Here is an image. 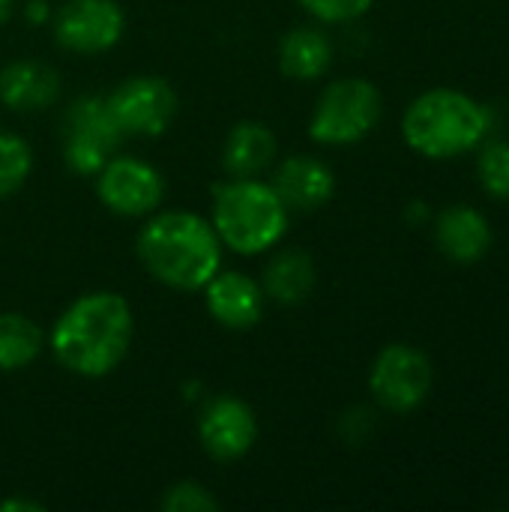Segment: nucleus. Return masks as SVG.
<instances>
[{
    "mask_svg": "<svg viewBox=\"0 0 509 512\" xmlns=\"http://www.w3.org/2000/svg\"><path fill=\"white\" fill-rule=\"evenodd\" d=\"M132 306L117 291H90L69 303L48 333L54 360L78 378H105L129 354Z\"/></svg>",
    "mask_w": 509,
    "mask_h": 512,
    "instance_id": "1",
    "label": "nucleus"
},
{
    "mask_svg": "<svg viewBox=\"0 0 509 512\" xmlns=\"http://www.w3.org/2000/svg\"><path fill=\"white\" fill-rule=\"evenodd\" d=\"M222 240L210 219L189 210L150 213L138 231L141 267L174 291H198L222 270Z\"/></svg>",
    "mask_w": 509,
    "mask_h": 512,
    "instance_id": "2",
    "label": "nucleus"
},
{
    "mask_svg": "<svg viewBox=\"0 0 509 512\" xmlns=\"http://www.w3.org/2000/svg\"><path fill=\"white\" fill-rule=\"evenodd\" d=\"M492 129V114L474 96L450 87L420 93L405 117V144L426 159H456L483 144Z\"/></svg>",
    "mask_w": 509,
    "mask_h": 512,
    "instance_id": "3",
    "label": "nucleus"
},
{
    "mask_svg": "<svg viewBox=\"0 0 509 512\" xmlns=\"http://www.w3.org/2000/svg\"><path fill=\"white\" fill-rule=\"evenodd\" d=\"M210 222L225 249L261 255L285 240L291 210L270 183L258 177H231L213 189Z\"/></svg>",
    "mask_w": 509,
    "mask_h": 512,
    "instance_id": "4",
    "label": "nucleus"
},
{
    "mask_svg": "<svg viewBox=\"0 0 509 512\" xmlns=\"http://www.w3.org/2000/svg\"><path fill=\"white\" fill-rule=\"evenodd\" d=\"M384 114L381 90L366 78H339L315 102L309 117L312 141L324 147H345L363 141Z\"/></svg>",
    "mask_w": 509,
    "mask_h": 512,
    "instance_id": "5",
    "label": "nucleus"
},
{
    "mask_svg": "<svg viewBox=\"0 0 509 512\" xmlns=\"http://www.w3.org/2000/svg\"><path fill=\"white\" fill-rule=\"evenodd\" d=\"M60 141L66 168L81 177H96L99 168L117 153L123 132L102 96H78L63 111Z\"/></svg>",
    "mask_w": 509,
    "mask_h": 512,
    "instance_id": "6",
    "label": "nucleus"
},
{
    "mask_svg": "<svg viewBox=\"0 0 509 512\" xmlns=\"http://www.w3.org/2000/svg\"><path fill=\"white\" fill-rule=\"evenodd\" d=\"M432 360L405 342L387 345L369 372V390L375 396V402L390 411V414H411L417 411L429 393H432Z\"/></svg>",
    "mask_w": 509,
    "mask_h": 512,
    "instance_id": "7",
    "label": "nucleus"
},
{
    "mask_svg": "<svg viewBox=\"0 0 509 512\" xmlns=\"http://www.w3.org/2000/svg\"><path fill=\"white\" fill-rule=\"evenodd\" d=\"M105 105L123 138H159L177 117V90L162 75H132L105 96Z\"/></svg>",
    "mask_w": 509,
    "mask_h": 512,
    "instance_id": "8",
    "label": "nucleus"
},
{
    "mask_svg": "<svg viewBox=\"0 0 509 512\" xmlns=\"http://www.w3.org/2000/svg\"><path fill=\"white\" fill-rule=\"evenodd\" d=\"M96 195L114 216L147 219L165 201V177L138 156L114 153L96 174Z\"/></svg>",
    "mask_w": 509,
    "mask_h": 512,
    "instance_id": "9",
    "label": "nucleus"
},
{
    "mask_svg": "<svg viewBox=\"0 0 509 512\" xmlns=\"http://www.w3.org/2000/svg\"><path fill=\"white\" fill-rule=\"evenodd\" d=\"M126 30V15L117 0H66L54 12V39L72 54L111 51Z\"/></svg>",
    "mask_w": 509,
    "mask_h": 512,
    "instance_id": "10",
    "label": "nucleus"
},
{
    "mask_svg": "<svg viewBox=\"0 0 509 512\" xmlns=\"http://www.w3.org/2000/svg\"><path fill=\"white\" fill-rule=\"evenodd\" d=\"M198 441L213 462H237L258 441V417L237 396H216L198 417Z\"/></svg>",
    "mask_w": 509,
    "mask_h": 512,
    "instance_id": "11",
    "label": "nucleus"
},
{
    "mask_svg": "<svg viewBox=\"0 0 509 512\" xmlns=\"http://www.w3.org/2000/svg\"><path fill=\"white\" fill-rule=\"evenodd\" d=\"M204 303L210 318L225 330H252L264 318V288L258 279L240 270H219L204 285Z\"/></svg>",
    "mask_w": 509,
    "mask_h": 512,
    "instance_id": "12",
    "label": "nucleus"
},
{
    "mask_svg": "<svg viewBox=\"0 0 509 512\" xmlns=\"http://www.w3.org/2000/svg\"><path fill=\"white\" fill-rule=\"evenodd\" d=\"M270 186L291 213H312L336 195V174L324 159L297 153L276 168Z\"/></svg>",
    "mask_w": 509,
    "mask_h": 512,
    "instance_id": "13",
    "label": "nucleus"
},
{
    "mask_svg": "<svg viewBox=\"0 0 509 512\" xmlns=\"http://www.w3.org/2000/svg\"><path fill=\"white\" fill-rule=\"evenodd\" d=\"M57 99H60V75L54 66L33 57H18L0 69V102L9 111L36 114L51 108Z\"/></svg>",
    "mask_w": 509,
    "mask_h": 512,
    "instance_id": "14",
    "label": "nucleus"
},
{
    "mask_svg": "<svg viewBox=\"0 0 509 512\" xmlns=\"http://www.w3.org/2000/svg\"><path fill=\"white\" fill-rule=\"evenodd\" d=\"M492 225L489 219L465 204L447 207L438 219H435V243L441 249V255H447L456 264H477L489 255L492 249Z\"/></svg>",
    "mask_w": 509,
    "mask_h": 512,
    "instance_id": "15",
    "label": "nucleus"
},
{
    "mask_svg": "<svg viewBox=\"0 0 509 512\" xmlns=\"http://www.w3.org/2000/svg\"><path fill=\"white\" fill-rule=\"evenodd\" d=\"M318 285V267L303 249H279L261 273L264 297L276 306H303Z\"/></svg>",
    "mask_w": 509,
    "mask_h": 512,
    "instance_id": "16",
    "label": "nucleus"
},
{
    "mask_svg": "<svg viewBox=\"0 0 509 512\" xmlns=\"http://www.w3.org/2000/svg\"><path fill=\"white\" fill-rule=\"evenodd\" d=\"M279 141L273 129L261 120H240L222 147V168L228 177H258L276 159Z\"/></svg>",
    "mask_w": 509,
    "mask_h": 512,
    "instance_id": "17",
    "label": "nucleus"
},
{
    "mask_svg": "<svg viewBox=\"0 0 509 512\" xmlns=\"http://www.w3.org/2000/svg\"><path fill=\"white\" fill-rule=\"evenodd\" d=\"M330 66H333V39L321 27L303 24V27H294L282 36L279 69L285 78L315 81V78L327 75Z\"/></svg>",
    "mask_w": 509,
    "mask_h": 512,
    "instance_id": "18",
    "label": "nucleus"
},
{
    "mask_svg": "<svg viewBox=\"0 0 509 512\" xmlns=\"http://www.w3.org/2000/svg\"><path fill=\"white\" fill-rule=\"evenodd\" d=\"M45 348L42 327L21 312H0V372L27 369Z\"/></svg>",
    "mask_w": 509,
    "mask_h": 512,
    "instance_id": "19",
    "label": "nucleus"
},
{
    "mask_svg": "<svg viewBox=\"0 0 509 512\" xmlns=\"http://www.w3.org/2000/svg\"><path fill=\"white\" fill-rule=\"evenodd\" d=\"M33 171V150L15 132H0V201L15 195Z\"/></svg>",
    "mask_w": 509,
    "mask_h": 512,
    "instance_id": "20",
    "label": "nucleus"
},
{
    "mask_svg": "<svg viewBox=\"0 0 509 512\" xmlns=\"http://www.w3.org/2000/svg\"><path fill=\"white\" fill-rule=\"evenodd\" d=\"M477 177L486 195L509 201V141H489L477 159Z\"/></svg>",
    "mask_w": 509,
    "mask_h": 512,
    "instance_id": "21",
    "label": "nucleus"
},
{
    "mask_svg": "<svg viewBox=\"0 0 509 512\" xmlns=\"http://www.w3.org/2000/svg\"><path fill=\"white\" fill-rule=\"evenodd\" d=\"M159 507L165 512H213L219 510V498L210 495V489H204L201 483L183 480L162 492Z\"/></svg>",
    "mask_w": 509,
    "mask_h": 512,
    "instance_id": "22",
    "label": "nucleus"
},
{
    "mask_svg": "<svg viewBox=\"0 0 509 512\" xmlns=\"http://www.w3.org/2000/svg\"><path fill=\"white\" fill-rule=\"evenodd\" d=\"M315 21L321 24H348L363 18L375 0H297Z\"/></svg>",
    "mask_w": 509,
    "mask_h": 512,
    "instance_id": "23",
    "label": "nucleus"
},
{
    "mask_svg": "<svg viewBox=\"0 0 509 512\" xmlns=\"http://www.w3.org/2000/svg\"><path fill=\"white\" fill-rule=\"evenodd\" d=\"M12 510L42 512L45 507H42V504H36V501H30V498H9V501H0V512H12Z\"/></svg>",
    "mask_w": 509,
    "mask_h": 512,
    "instance_id": "24",
    "label": "nucleus"
},
{
    "mask_svg": "<svg viewBox=\"0 0 509 512\" xmlns=\"http://www.w3.org/2000/svg\"><path fill=\"white\" fill-rule=\"evenodd\" d=\"M27 18L39 24V21L51 18V12L45 9V3H42V0H30V3H27Z\"/></svg>",
    "mask_w": 509,
    "mask_h": 512,
    "instance_id": "25",
    "label": "nucleus"
},
{
    "mask_svg": "<svg viewBox=\"0 0 509 512\" xmlns=\"http://www.w3.org/2000/svg\"><path fill=\"white\" fill-rule=\"evenodd\" d=\"M12 9H15V0H0V27L12 18Z\"/></svg>",
    "mask_w": 509,
    "mask_h": 512,
    "instance_id": "26",
    "label": "nucleus"
}]
</instances>
